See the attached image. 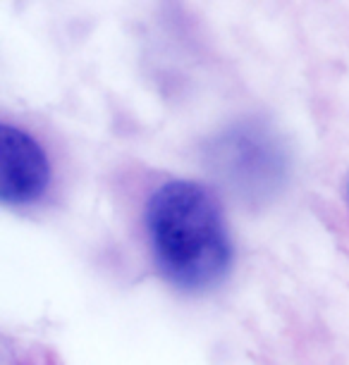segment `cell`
Here are the masks:
<instances>
[{
    "mask_svg": "<svg viewBox=\"0 0 349 365\" xmlns=\"http://www.w3.org/2000/svg\"><path fill=\"white\" fill-rule=\"evenodd\" d=\"M146 227L161 272L201 292L221 284L232 265V241L221 205L203 187L168 182L146 208Z\"/></svg>",
    "mask_w": 349,
    "mask_h": 365,
    "instance_id": "cell-1",
    "label": "cell"
},
{
    "mask_svg": "<svg viewBox=\"0 0 349 365\" xmlns=\"http://www.w3.org/2000/svg\"><path fill=\"white\" fill-rule=\"evenodd\" d=\"M51 168L44 148L22 129L0 127V198L8 205L34 203L44 196Z\"/></svg>",
    "mask_w": 349,
    "mask_h": 365,
    "instance_id": "cell-3",
    "label": "cell"
},
{
    "mask_svg": "<svg viewBox=\"0 0 349 365\" xmlns=\"http://www.w3.org/2000/svg\"><path fill=\"white\" fill-rule=\"evenodd\" d=\"M211 168L246 198L270 196L285 179L280 143L261 125H237L211 143Z\"/></svg>",
    "mask_w": 349,
    "mask_h": 365,
    "instance_id": "cell-2",
    "label": "cell"
}]
</instances>
